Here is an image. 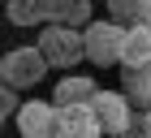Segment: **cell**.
Segmentation results:
<instances>
[{"instance_id": "obj_1", "label": "cell", "mask_w": 151, "mask_h": 138, "mask_svg": "<svg viewBox=\"0 0 151 138\" xmlns=\"http://www.w3.org/2000/svg\"><path fill=\"white\" fill-rule=\"evenodd\" d=\"M47 73V60L39 56V47H13L0 56V78L9 91H30L35 82H43Z\"/></svg>"}, {"instance_id": "obj_2", "label": "cell", "mask_w": 151, "mask_h": 138, "mask_svg": "<svg viewBox=\"0 0 151 138\" xmlns=\"http://www.w3.org/2000/svg\"><path fill=\"white\" fill-rule=\"evenodd\" d=\"M39 56L56 69H73L78 60H86V47H82V30L69 26H43L39 34Z\"/></svg>"}, {"instance_id": "obj_3", "label": "cell", "mask_w": 151, "mask_h": 138, "mask_svg": "<svg viewBox=\"0 0 151 138\" xmlns=\"http://www.w3.org/2000/svg\"><path fill=\"white\" fill-rule=\"evenodd\" d=\"M82 47H86V60L99 69L121 65V47H125V30L116 22H91L82 30Z\"/></svg>"}, {"instance_id": "obj_4", "label": "cell", "mask_w": 151, "mask_h": 138, "mask_svg": "<svg viewBox=\"0 0 151 138\" xmlns=\"http://www.w3.org/2000/svg\"><path fill=\"white\" fill-rule=\"evenodd\" d=\"M91 112H95V121H99V129L108 138H121V134H129L138 125V116H134V108H129V99L121 91H95Z\"/></svg>"}, {"instance_id": "obj_5", "label": "cell", "mask_w": 151, "mask_h": 138, "mask_svg": "<svg viewBox=\"0 0 151 138\" xmlns=\"http://www.w3.org/2000/svg\"><path fill=\"white\" fill-rule=\"evenodd\" d=\"M13 121L22 138H60V108L52 99H26Z\"/></svg>"}, {"instance_id": "obj_6", "label": "cell", "mask_w": 151, "mask_h": 138, "mask_svg": "<svg viewBox=\"0 0 151 138\" xmlns=\"http://www.w3.org/2000/svg\"><path fill=\"white\" fill-rule=\"evenodd\" d=\"M13 26H56L60 22V0H9L4 4Z\"/></svg>"}, {"instance_id": "obj_7", "label": "cell", "mask_w": 151, "mask_h": 138, "mask_svg": "<svg viewBox=\"0 0 151 138\" xmlns=\"http://www.w3.org/2000/svg\"><path fill=\"white\" fill-rule=\"evenodd\" d=\"M95 91H99V86H95L91 78L69 73V78H60V82H56V95H52V104H56V108H91Z\"/></svg>"}, {"instance_id": "obj_8", "label": "cell", "mask_w": 151, "mask_h": 138, "mask_svg": "<svg viewBox=\"0 0 151 138\" xmlns=\"http://www.w3.org/2000/svg\"><path fill=\"white\" fill-rule=\"evenodd\" d=\"M108 22H116L121 30H142V26H151V0H112Z\"/></svg>"}, {"instance_id": "obj_9", "label": "cell", "mask_w": 151, "mask_h": 138, "mask_svg": "<svg viewBox=\"0 0 151 138\" xmlns=\"http://www.w3.org/2000/svg\"><path fill=\"white\" fill-rule=\"evenodd\" d=\"M121 95L129 99V108L151 112V65L147 69H121Z\"/></svg>"}, {"instance_id": "obj_10", "label": "cell", "mask_w": 151, "mask_h": 138, "mask_svg": "<svg viewBox=\"0 0 151 138\" xmlns=\"http://www.w3.org/2000/svg\"><path fill=\"white\" fill-rule=\"evenodd\" d=\"M99 121L91 108H60V138H99Z\"/></svg>"}, {"instance_id": "obj_11", "label": "cell", "mask_w": 151, "mask_h": 138, "mask_svg": "<svg viewBox=\"0 0 151 138\" xmlns=\"http://www.w3.org/2000/svg\"><path fill=\"white\" fill-rule=\"evenodd\" d=\"M147 65H151V26H142V30H125L121 69H147Z\"/></svg>"}, {"instance_id": "obj_12", "label": "cell", "mask_w": 151, "mask_h": 138, "mask_svg": "<svg viewBox=\"0 0 151 138\" xmlns=\"http://www.w3.org/2000/svg\"><path fill=\"white\" fill-rule=\"evenodd\" d=\"M17 108H22V104H17V95H13L9 86L0 82V125H4L9 116H17Z\"/></svg>"}, {"instance_id": "obj_13", "label": "cell", "mask_w": 151, "mask_h": 138, "mask_svg": "<svg viewBox=\"0 0 151 138\" xmlns=\"http://www.w3.org/2000/svg\"><path fill=\"white\" fill-rule=\"evenodd\" d=\"M138 134L151 138V112H138Z\"/></svg>"}]
</instances>
